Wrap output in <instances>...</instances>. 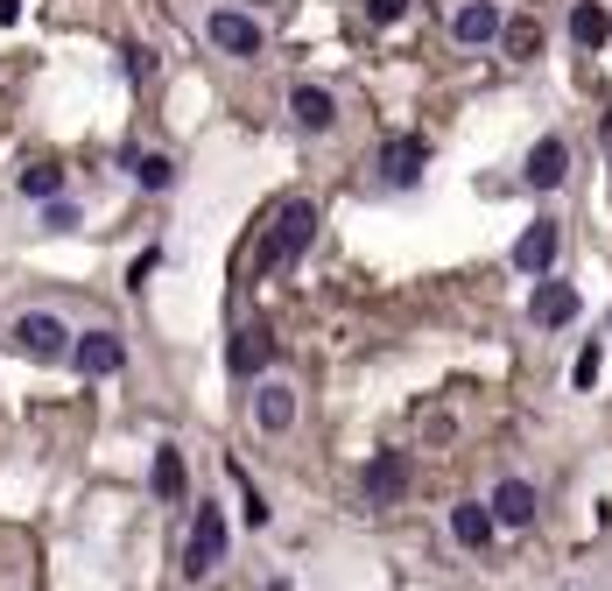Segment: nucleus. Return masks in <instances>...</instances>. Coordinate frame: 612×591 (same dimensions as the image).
Returning <instances> with one entry per match:
<instances>
[{
    "label": "nucleus",
    "mask_w": 612,
    "mask_h": 591,
    "mask_svg": "<svg viewBox=\"0 0 612 591\" xmlns=\"http://www.w3.org/2000/svg\"><path fill=\"white\" fill-rule=\"evenodd\" d=\"M310 233H317V204H310V198H289V204H282L275 219H267L254 268H261V275H282V268H296V261H303V246H310Z\"/></svg>",
    "instance_id": "1"
},
{
    "label": "nucleus",
    "mask_w": 612,
    "mask_h": 591,
    "mask_svg": "<svg viewBox=\"0 0 612 591\" xmlns=\"http://www.w3.org/2000/svg\"><path fill=\"white\" fill-rule=\"evenodd\" d=\"M8 346L22 359H71V331H64V317H50V310H22L14 331H8Z\"/></svg>",
    "instance_id": "2"
},
{
    "label": "nucleus",
    "mask_w": 612,
    "mask_h": 591,
    "mask_svg": "<svg viewBox=\"0 0 612 591\" xmlns=\"http://www.w3.org/2000/svg\"><path fill=\"white\" fill-rule=\"evenodd\" d=\"M225 563V514L198 500V521H190V542H183V570L190 578H212Z\"/></svg>",
    "instance_id": "3"
},
{
    "label": "nucleus",
    "mask_w": 612,
    "mask_h": 591,
    "mask_svg": "<svg viewBox=\"0 0 612 591\" xmlns=\"http://www.w3.org/2000/svg\"><path fill=\"white\" fill-rule=\"evenodd\" d=\"M71 367H78L85 380L120 373V367H127V338H120V331H85L78 346H71Z\"/></svg>",
    "instance_id": "4"
},
{
    "label": "nucleus",
    "mask_w": 612,
    "mask_h": 591,
    "mask_svg": "<svg viewBox=\"0 0 612 591\" xmlns=\"http://www.w3.org/2000/svg\"><path fill=\"white\" fill-rule=\"evenodd\" d=\"M557 240H563V225H557V219H535L528 233L514 240V268L542 282V275H549V261H557Z\"/></svg>",
    "instance_id": "5"
},
{
    "label": "nucleus",
    "mask_w": 612,
    "mask_h": 591,
    "mask_svg": "<svg viewBox=\"0 0 612 591\" xmlns=\"http://www.w3.org/2000/svg\"><path fill=\"white\" fill-rule=\"evenodd\" d=\"M423 162H430V141L423 135H394L388 148H380V177H388L394 190H409L415 177H423Z\"/></svg>",
    "instance_id": "6"
},
{
    "label": "nucleus",
    "mask_w": 612,
    "mask_h": 591,
    "mask_svg": "<svg viewBox=\"0 0 612 591\" xmlns=\"http://www.w3.org/2000/svg\"><path fill=\"white\" fill-rule=\"evenodd\" d=\"M212 43L225 56H261V22H254V14H240V8H219L212 14Z\"/></svg>",
    "instance_id": "7"
},
{
    "label": "nucleus",
    "mask_w": 612,
    "mask_h": 591,
    "mask_svg": "<svg viewBox=\"0 0 612 591\" xmlns=\"http://www.w3.org/2000/svg\"><path fill=\"white\" fill-rule=\"evenodd\" d=\"M486 514H493V528H528L535 521V486L528 479H500L493 500H486Z\"/></svg>",
    "instance_id": "8"
},
{
    "label": "nucleus",
    "mask_w": 612,
    "mask_h": 591,
    "mask_svg": "<svg viewBox=\"0 0 612 591\" xmlns=\"http://www.w3.org/2000/svg\"><path fill=\"white\" fill-rule=\"evenodd\" d=\"M570 177V148H563V135H542L528 148V190H557Z\"/></svg>",
    "instance_id": "9"
},
{
    "label": "nucleus",
    "mask_w": 612,
    "mask_h": 591,
    "mask_svg": "<svg viewBox=\"0 0 612 591\" xmlns=\"http://www.w3.org/2000/svg\"><path fill=\"white\" fill-rule=\"evenodd\" d=\"M528 317L535 324H570V317H578V289L557 282V275H542V282H535V296H528Z\"/></svg>",
    "instance_id": "10"
},
{
    "label": "nucleus",
    "mask_w": 612,
    "mask_h": 591,
    "mask_svg": "<svg viewBox=\"0 0 612 591\" xmlns=\"http://www.w3.org/2000/svg\"><path fill=\"white\" fill-rule=\"evenodd\" d=\"M401 493H409V457H401V451H380L373 465H367V500L388 507V500H401Z\"/></svg>",
    "instance_id": "11"
},
{
    "label": "nucleus",
    "mask_w": 612,
    "mask_h": 591,
    "mask_svg": "<svg viewBox=\"0 0 612 591\" xmlns=\"http://www.w3.org/2000/svg\"><path fill=\"white\" fill-rule=\"evenodd\" d=\"M267 359H275V338L261 331V324H246V331H233V346H225V367H233L240 380H254Z\"/></svg>",
    "instance_id": "12"
},
{
    "label": "nucleus",
    "mask_w": 612,
    "mask_h": 591,
    "mask_svg": "<svg viewBox=\"0 0 612 591\" xmlns=\"http://www.w3.org/2000/svg\"><path fill=\"white\" fill-rule=\"evenodd\" d=\"M254 423H261L267 436H282V430L296 423V388H289V380H267V388L254 394Z\"/></svg>",
    "instance_id": "13"
},
{
    "label": "nucleus",
    "mask_w": 612,
    "mask_h": 591,
    "mask_svg": "<svg viewBox=\"0 0 612 591\" xmlns=\"http://www.w3.org/2000/svg\"><path fill=\"white\" fill-rule=\"evenodd\" d=\"M451 35L457 43H493V35H500V8H493V0H465V8L451 14Z\"/></svg>",
    "instance_id": "14"
},
{
    "label": "nucleus",
    "mask_w": 612,
    "mask_h": 591,
    "mask_svg": "<svg viewBox=\"0 0 612 591\" xmlns=\"http://www.w3.org/2000/svg\"><path fill=\"white\" fill-rule=\"evenodd\" d=\"M289 113H296V127H310V135H324V127L338 120V99L324 85H296L289 92Z\"/></svg>",
    "instance_id": "15"
},
{
    "label": "nucleus",
    "mask_w": 612,
    "mask_h": 591,
    "mask_svg": "<svg viewBox=\"0 0 612 591\" xmlns=\"http://www.w3.org/2000/svg\"><path fill=\"white\" fill-rule=\"evenodd\" d=\"M451 536L465 542V549H486L493 542V514L479 500H465V507H451Z\"/></svg>",
    "instance_id": "16"
},
{
    "label": "nucleus",
    "mask_w": 612,
    "mask_h": 591,
    "mask_svg": "<svg viewBox=\"0 0 612 591\" xmlns=\"http://www.w3.org/2000/svg\"><path fill=\"white\" fill-rule=\"evenodd\" d=\"M120 162H127V177L141 190H169V183H177V162H169V156H141V148H127Z\"/></svg>",
    "instance_id": "17"
},
{
    "label": "nucleus",
    "mask_w": 612,
    "mask_h": 591,
    "mask_svg": "<svg viewBox=\"0 0 612 591\" xmlns=\"http://www.w3.org/2000/svg\"><path fill=\"white\" fill-rule=\"evenodd\" d=\"M570 35H578L584 50H599L605 35H612V14L599 8V0H578V8H570Z\"/></svg>",
    "instance_id": "18"
},
{
    "label": "nucleus",
    "mask_w": 612,
    "mask_h": 591,
    "mask_svg": "<svg viewBox=\"0 0 612 591\" xmlns=\"http://www.w3.org/2000/svg\"><path fill=\"white\" fill-rule=\"evenodd\" d=\"M22 198H43V204H56V198H64V169L29 162V169H22Z\"/></svg>",
    "instance_id": "19"
},
{
    "label": "nucleus",
    "mask_w": 612,
    "mask_h": 591,
    "mask_svg": "<svg viewBox=\"0 0 612 591\" xmlns=\"http://www.w3.org/2000/svg\"><path fill=\"white\" fill-rule=\"evenodd\" d=\"M156 493L162 500H183V451H156Z\"/></svg>",
    "instance_id": "20"
},
{
    "label": "nucleus",
    "mask_w": 612,
    "mask_h": 591,
    "mask_svg": "<svg viewBox=\"0 0 612 591\" xmlns=\"http://www.w3.org/2000/svg\"><path fill=\"white\" fill-rule=\"evenodd\" d=\"M500 43H507V56H535V50H542V29L521 14V22H500Z\"/></svg>",
    "instance_id": "21"
},
{
    "label": "nucleus",
    "mask_w": 612,
    "mask_h": 591,
    "mask_svg": "<svg viewBox=\"0 0 612 591\" xmlns=\"http://www.w3.org/2000/svg\"><path fill=\"white\" fill-rule=\"evenodd\" d=\"M570 388H578V394L599 388V346H584V352H578V373H570Z\"/></svg>",
    "instance_id": "22"
},
{
    "label": "nucleus",
    "mask_w": 612,
    "mask_h": 591,
    "mask_svg": "<svg viewBox=\"0 0 612 591\" xmlns=\"http://www.w3.org/2000/svg\"><path fill=\"white\" fill-rule=\"evenodd\" d=\"M233 479H240V472H233ZM240 486H246V479H240ZM240 507H246V521H254V528H267V500H261L254 486H246V500H240Z\"/></svg>",
    "instance_id": "23"
},
{
    "label": "nucleus",
    "mask_w": 612,
    "mask_h": 591,
    "mask_svg": "<svg viewBox=\"0 0 612 591\" xmlns=\"http://www.w3.org/2000/svg\"><path fill=\"white\" fill-rule=\"evenodd\" d=\"M367 14H373V22H401V14H409V0H367Z\"/></svg>",
    "instance_id": "24"
},
{
    "label": "nucleus",
    "mask_w": 612,
    "mask_h": 591,
    "mask_svg": "<svg viewBox=\"0 0 612 591\" xmlns=\"http://www.w3.org/2000/svg\"><path fill=\"white\" fill-rule=\"evenodd\" d=\"M43 225H50V233H71V225H78V212H71V204H64V198H56V204H50V219H43Z\"/></svg>",
    "instance_id": "25"
},
{
    "label": "nucleus",
    "mask_w": 612,
    "mask_h": 591,
    "mask_svg": "<svg viewBox=\"0 0 612 591\" xmlns=\"http://www.w3.org/2000/svg\"><path fill=\"white\" fill-rule=\"evenodd\" d=\"M22 22V0H0V29H14Z\"/></svg>",
    "instance_id": "26"
},
{
    "label": "nucleus",
    "mask_w": 612,
    "mask_h": 591,
    "mask_svg": "<svg viewBox=\"0 0 612 591\" xmlns=\"http://www.w3.org/2000/svg\"><path fill=\"white\" fill-rule=\"evenodd\" d=\"M605 148H612V113H605Z\"/></svg>",
    "instance_id": "27"
}]
</instances>
